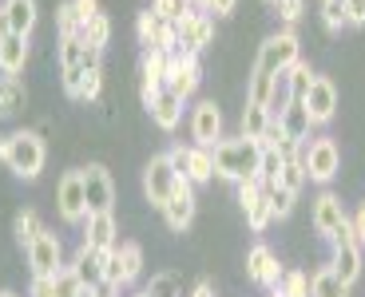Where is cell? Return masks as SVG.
<instances>
[{
  "instance_id": "91938a15",
  "label": "cell",
  "mask_w": 365,
  "mask_h": 297,
  "mask_svg": "<svg viewBox=\"0 0 365 297\" xmlns=\"http://www.w3.org/2000/svg\"><path fill=\"white\" fill-rule=\"evenodd\" d=\"M0 297H16V293H9V289H4V293H0Z\"/></svg>"
},
{
  "instance_id": "5b68a950",
  "label": "cell",
  "mask_w": 365,
  "mask_h": 297,
  "mask_svg": "<svg viewBox=\"0 0 365 297\" xmlns=\"http://www.w3.org/2000/svg\"><path fill=\"white\" fill-rule=\"evenodd\" d=\"M302 52H298V36H294V28H282V32H274L262 48H258V60L255 68L266 75H282L290 63H298Z\"/></svg>"
},
{
  "instance_id": "ac0fdd59",
  "label": "cell",
  "mask_w": 365,
  "mask_h": 297,
  "mask_svg": "<svg viewBox=\"0 0 365 297\" xmlns=\"http://www.w3.org/2000/svg\"><path fill=\"white\" fill-rule=\"evenodd\" d=\"M83 246L96 254H108L119 246V234H115V214H88L83 218Z\"/></svg>"
},
{
  "instance_id": "8d00e7d4",
  "label": "cell",
  "mask_w": 365,
  "mask_h": 297,
  "mask_svg": "<svg viewBox=\"0 0 365 297\" xmlns=\"http://www.w3.org/2000/svg\"><path fill=\"white\" fill-rule=\"evenodd\" d=\"M278 293L282 297H310V278L302 270H286L282 281H278Z\"/></svg>"
},
{
  "instance_id": "bcb514c9",
  "label": "cell",
  "mask_w": 365,
  "mask_h": 297,
  "mask_svg": "<svg viewBox=\"0 0 365 297\" xmlns=\"http://www.w3.org/2000/svg\"><path fill=\"white\" fill-rule=\"evenodd\" d=\"M56 28H60V36H76V32H80V16H76L72 0L56 9Z\"/></svg>"
},
{
  "instance_id": "9a60e30c",
  "label": "cell",
  "mask_w": 365,
  "mask_h": 297,
  "mask_svg": "<svg viewBox=\"0 0 365 297\" xmlns=\"http://www.w3.org/2000/svg\"><path fill=\"white\" fill-rule=\"evenodd\" d=\"M175 28H179V52L199 56L215 40V20H210V12H191V16H182Z\"/></svg>"
},
{
  "instance_id": "d6a6232c",
  "label": "cell",
  "mask_w": 365,
  "mask_h": 297,
  "mask_svg": "<svg viewBox=\"0 0 365 297\" xmlns=\"http://www.w3.org/2000/svg\"><path fill=\"white\" fill-rule=\"evenodd\" d=\"M270 91H274V75H266V72H250V83H247V103H255V108H266V99H270Z\"/></svg>"
},
{
  "instance_id": "cb8c5ba5",
  "label": "cell",
  "mask_w": 365,
  "mask_h": 297,
  "mask_svg": "<svg viewBox=\"0 0 365 297\" xmlns=\"http://www.w3.org/2000/svg\"><path fill=\"white\" fill-rule=\"evenodd\" d=\"M4 16H9V32L28 36L36 28V0H4Z\"/></svg>"
},
{
  "instance_id": "be15d7a7",
  "label": "cell",
  "mask_w": 365,
  "mask_h": 297,
  "mask_svg": "<svg viewBox=\"0 0 365 297\" xmlns=\"http://www.w3.org/2000/svg\"><path fill=\"white\" fill-rule=\"evenodd\" d=\"M139 297H147V293H139Z\"/></svg>"
},
{
  "instance_id": "d6986e66",
  "label": "cell",
  "mask_w": 365,
  "mask_h": 297,
  "mask_svg": "<svg viewBox=\"0 0 365 297\" xmlns=\"http://www.w3.org/2000/svg\"><path fill=\"white\" fill-rule=\"evenodd\" d=\"M346 218H349V214H346V207H341L338 194L322 190V194L314 198V230H318L322 238H334V230H338Z\"/></svg>"
},
{
  "instance_id": "603a6c76",
  "label": "cell",
  "mask_w": 365,
  "mask_h": 297,
  "mask_svg": "<svg viewBox=\"0 0 365 297\" xmlns=\"http://www.w3.org/2000/svg\"><path fill=\"white\" fill-rule=\"evenodd\" d=\"M147 111H151V123H155L159 131H175V127H179V119H182V99L171 95V91L163 88Z\"/></svg>"
},
{
  "instance_id": "681fc988",
  "label": "cell",
  "mask_w": 365,
  "mask_h": 297,
  "mask_svg": "<svg viewBox=\"0 0 365 297\" xmlns=\"http://www.w3.org/2000/svg\"><path fill=\"white\" fill-rule=\"evenodd\" d=\"M72 9H76V16H80V28H83L91 16H100V0H72Z\"/></svg>"
},
{
  "instance_id": "680465c9",
  "label": "cell",
  "mask_w": 365,
  "mask_h": 297,
  "mask_svg": "<svg viewBox=\"0 0 365 297\" xmlns=\"http://www.w3.org/2000/svg\"><path fill=\"white\" fill-rule=\"evenodd\" d=\"M187 4H191V9H202V12L210 9V0H187Z\"/></svg>"
},
{
  "instance_id": "f907efd6",
  "label": "cell",
  "mask_w": 365,
  "mask_h": 297,
  "mask_svg": "<svg viewBox=\"0 0 365 297\" xmlns=\"http://www.w3.org/2000/svg\"><path fill=\"white\" fill-rule=\"evenodd\" d=\"M346 20H349L354 28L365 24V0H346Z\"/></svg>"
},
{
  "instance_id": "83f0119b",
  "label": "cell",
  "mask_w": 365,
  "mask_h": 297,
  "mask_svg": "<svg viewBox=\"0 0 365 297\" xmlns=\"http://www.w3.org/2000/svg\"><path fill=\"white\" fill-rule=\"evenodd\" d=\"M40 230H44V222H40V214H36V210H20V214H16V222H12V234H16V242L24 246V250H28V246H32V242L40 238Z\"/></svg>"
},
{
  "instance_id": "d590c367",
  "label": "cell",
  "mask_w": 365,
  "mask_h": 297,
  "mask_svg": "<svg viewBox=\"0 0 365 297\" xmlns=\"http://www.w3.org/2000/svg\"><path fill=\"white\" fill-rule=\"evenodd\" d=\"M151 12H155L163 24H179L182 16H191V4H187V0H155Z\"/></svg>"
},
{
  "instance_id": "277c9868",
  "label": "cell",
  "mask_w": 365,
  "mask_h": 297,
  "mask_svg": "<svg viewBox=\"0 0 365 297\" xmlns=\"http://www.w3.org/2000/svg\"><path fill=\"white\" fill-rule=\"evenodd\" d=\"M139 270H143V250H139V242H119L115 250L103 254V286L123 289L139 278Z\"/></svg>"
},
{
  "instance_id": "f6af8a7d",
  "label": "cell",
  "mask_w": 365,
  "mask_h": 297,
  "mask_svg": "<svg viewBox=\"0 0 365 297\" xmlns=\"http://www.w3.org/2000/svg\"><path fill=\"white\" fill-rule=\"evenodd\" d=\"M235 190H238V207H242V214H247V210L255 207L258 198H262V182H258V179H242V182H235Z\"/></svg>"
},
{
  "instance_id": "f1b7e54d",
  "label": "cell",
  "mask_w": 365,
  "mask_h": 297,
  "mask_svg": "<svg viewBox=\"0 0 365 297\" xmlns=\"http://www.w3.org/2000/svg\"><path fill=\"white\" fill-rule=\"evenodd\" d=\"M80 36H83V44H88V48L103 52V48H108V40H111V20L103 16V12H100V16H91L88 24L80 28Z\"/></svg>"
},
{
  "instance_id": "816d5d0a",
  "label": "cell",
  "mask_w": 365,
  "mask_h": 297,
  "mask_svg": "<svg viewBox=\"0 0 365 297\" xmlns=\"http://www.w3.org/2000/svg\"><path fill=\"white\" fill-rule=\"evenodd\" d=\"M235 9H238V0H210L207 12H215V16H230Z\"/></svg>"
},
{
  "instance_id": "4dcf8cb0",
  "label": "cell",
  "mask_w": 365,
  "mask_h": 297,
  "mask_svg": "<svg viewBox=\"0 0 365 297\" xmlns=\"http://www.w3.org/2000/svg\"><path fill=\"white\" fill-rule=\"evenodd\" d=\"M266 127H270V111H266V108H255V103H247V111H242V135H247V139H258V143H262Z\"/></svg>"
},
{
  "instance_id": "52a82bcc",
  "label": "cell",
  "mask_w": 365,
  "mask_h": 297,
  "mask_svg": "<svg viewBox=\"0 0 365 297\" xmlns=\"http://www.w3.org/2000/svg\"><path fill=\"white\" fill-rule=\"evenodd\" d=\"M302 167H306V179L322 182L326 187L334 174H338L341 167V151L334 139H314V143H306V151H302Z\"/></svg>"
},
{
  "instance_id": "94428289",
  "label": "cell",
  "mask_w": 365,
  "mask_h": 297,
  "mask_svg": "<svg viewBox=\"0 0 365 297\" xmlns=\"http://www.w3.org/2000/svg\"><path fill=\"white\" fill-rule=\"evenodd\" d=\"M270 297H282V293H278V289H270Z\"/></svg>"
},
{
  "instance_id": "c3c4849f",
  "label": "cell",
  "mask_w": 365,
  "mask_h": 297,
  "mask_svg": "<svg viewBox=\"0 0 365 297\" xmlns=\"http://www.w3.org/2000/svg\"><path fill=\"white\" fill-rule=\"evenodd\" d=\"M167 162H171V171L179 179H187V167H191V147H171L167 151Z\"/></svg>"
},
{
  "instance_id": "d4e9b609",
  "label": "cell",
  "mask_w": 365,
  "mask_h": 297,
  "mask_svg": "<svg viewBox=\"0 0 365 297\" xmlns=\"http://www.w3.org/2000/svg\"><path fill=\"white\" fill-rule=\"evenodd\" d=\"M24 99H28V91L20 83V75H0V119L16 115L24 108Z\"/></svg>"
},
{
  "instance_id": "7bdbcfd3",
  "label": "cell",
  "mask_w": 365,
  "mask_h": 297,
  "mask_svg": "<svg viewBox=\"0 0 365 297\" xmlns=\"http://www.w3.org/2000/svg\"><path fill=\"white\" fill-rule=\"evenodd\" d=\"M155 32H159V16H155V12H139L135 36H139V44H143V52H151V44H155Z\"/></svg>"
},
{
  "instance_id": "8992f818",
  "label": "cell",
  "mask_w": 365,
  "mask_h": 297,
  "mask_svg": "<svg viewBox=\"0 0 365 297\" xmlns=\"http://www.w3.org/2000/svg\"><path fill=\"white\" fill-rule=\"evenodd\" d=\"M28 266H32V278H56V273L64 270V246H60V234L56 230H40V238L28 246Z\"/></svg>"
},
{
  "instance_id": "4fadbf2b",
  "label": "cell",
  "mask_w": 365,
  "mask_h": 297,
  "mask_svg": "<svg viewBox=\"0 0 365 297\" xmlns=\"http://www.w3.org/2000/svg\"><path fill=\"white\" fill-rule=\"evenodd\" d=\"M163 222H167V230H175V234H182V230L195 222V187L187 179L175 182L171 198H167V207H163Z\"/></svg>"
},
{
  "instance_id": "b9f144b4",
  "label": "cell",
  "mask_w": 365,
  "mask_h": 297,
  "mask_svg": "<svg viewBox=\"0 0 365 297\" xmlns=\"http://www.w3.org/2000/svg\"><path fill=\"white\" fill-rule=\"evenodd\" d=\"M278 187L294 190V194H298V190L306 187V167H302V155H298V159H286V167H282V179H278Z\"/></svg>"
},
{
  "instance_id": "11a10c76",
  "label": "cell",
  "mask_w": 365,
  "mask_h": 297,
  "mask_svg": "<svg viewBox=\"0 0 365 297\" xmlns=\"http://www.w3.org/2000/svg\"><path fill=\"white\" fill-rule=\"evenodd\" d=\"M119 289H111V286H100V289H88V297H115Z\"/></svg>"
},
{
  "instance_id": "1f68e13d",
  "label": "cell",
  "mask_w": 365,
  "mask_h": 297,
  "mask_svg": "<svg viewBox=\"0 0 365 297\" xmlns=\"http://www.w3.org/2000/svg\"><path fill=\"white\" fill-rule=\"evenodd\" d=\"M290 103H294V91H290V80H286V72H282V75H274V91H270V99H266V111H270V119H278Z\"/></svg>"
},
{
  "instance_id": "f546056e",
  "label": "cell",
  "mask_w": 365,
  "mask_h": 297,
  "mask_svg": "<svg viewBox=\"0 0 365 297\" xmlns=\"http://www.w3.org/2000/svg\"><path fill=\"white\" fill-rule=\"evenodd\" d=\"M282 167H286L282 155L270 151V147H262V159H258V174H255V179L262 182V187H278V179H282Z\"/></svg>"
},
{
  "instance_id": "f5cc1de1",
  "label": "cell",
  "mask_w": 365,
  "mask_h": 297,
  "mask_svg": "<svg viewBox=\"0 0 365 297\" xmlns=\"http://www.w3.org/2000/svg\"><path fill=\"white\" fill-rule=\"evenodd\" d=\"M28 297H52V278H32V293Z\"/></svg>"
},
{
  "instance_id": "7dc6e473",
  "label": "cell",
  "mask_w": 365,
  "mask_h": 297,
  "mask_svg": "<svg viewBox=\"0 0 365 297\" xmlns=\"http://www.w3.org/2000/svg\"><path fill=\"white\" fill-rule=\"evenodd\" d=\"M270 9L278 12V16H282V24H286V28H294V24L302 20V0H274Z\"/></svg>"
},
{
  "instance_id": "5bb4252c",
  "label": "cell",
  "mask_w": 365,
  "mask_h": 297,
  "mask_svg": "<svg viewBox=\"0 0 365 297\" xmlns=\"http://www.w3.org/2000/svg\"><path fill=\"white\" fill-rule=\"evenodd\" d=\"M306 111H310V123L314 127H322V123H329V119L338 115V88L326 80V75H314V83H310V91H306Z\"/></svg>"
},
{
  "instance_id": "9f6ffc18",
  "label": "cell",
  "mask_w": 365,
  "mask_h": 297,
  "mask_svg": "<svg viewBox=\"0 0 365 297\" xmlns=\"http://www.w3.org/2000/svg\"><path fill=\"white\" fill-rule=\"evenodd\" d=\"M191 297H215V289H210V281H199V286H195V293Z\"/></svg>"
},
{
  "instance_id": "2e32d148",
  "label": "cell",
  "mask_w": 365,
  "mask_h": 297,
  "mask_svg": "<svg viewBox=\"0 0 365 297\" xmlns=\"http://www.w3.org/2000/svg\"><path fill=\"white\" fill-rule=\"evenodd\" d=\"M191 139L195 147H207V151L222 139V111L215 108V99H202L191 111Z\"/></svg>"
},
{
  "instance_id": "484cf974",
  "label": "cell",
  "mask_w": 365,
  "mask_h": 297,
  "mask_svg": "<svg viewBox=\"0 0 365 297\" xmlns=\"http://www.w3.org/2000/svg\"><path fill=\"white\" fill-rule=\"evenodd\" d=\"M310 297H349V286L334 273V266H322L310 278Z\"/></svg>"
},
{
  "instance_id": "ee69618b",
  "label": "cell",
  "mask_w": 365,
  "mask_h": 297,
  "mask_svg": "<svg viewBox=\"0 0 365 297\" xmlns=\"http://www.w3.org/2000/svg\"><path fill=\"white\" fill-rule=\"evenodd\" d=\"M151 48L163 52V56H179V28L159 20V32H155V44H151Z\"/></svg>"
},
{
  "instance_id": "7a4b0ae2",
  "label": "cell",
  "mask_w": 365,
  "mask_h": 297,
  "mask_svg": "<svg viewBox=\"0 0 365 297\" xmlns=\"http://www.w3.org/2000/svg\"><path fill=\"white\" fill-rule=\"evenodd\" d=\"M44 159H48V147L36 131H9V135H0V162L12 174H20V179H36L44 171Z\"/></svg>"
},
{
  "instance_id": "ab89813d",
  "label": "cell",
  "mask_w": 365,
  "mask_h": 297,
  "mask_svg": "<svg viewBox=\"0 0 365 297\" xmlns=\"http://www.w3.org/2000/svg\"><path fill=\"white\" fill-rule=\"evenodd\" d=\"M322 24H326L329 32H341V28L349 24L346 20V0H322Z\"/></svg>"
},
{
  "instance_id": "e575fe53",
  "label": "cell",
  "mask_w": 365,
  "mask_h": 297,
  "mask_svg": "<svg viewBox=\"0 0 365 297\" xmlns=\"http://www.w3.org/2000/svg\"><path fill=\"white\" fill-rule=\"evenodd\" d=\"M52 297H88V289H83V281L64 266V270L52 278Z\"/></svg>"
},
{
  "instance_id": "4316f807",
  "label": "cell",
  "mask_w": 365,
  "mask_h": 297,
  "mask_svg": "<svg viewBox=\"0 0 365 297\" xmlns=\"http://www.w3.org/2000/svg\"><path fill=\"white\" fill-rule=\"evenodd\" d=\"M215 179V159H210L207 147H191V167H187V182L199 187V182Z\"/></svg>"
},
{
  "instance_id": "f35d334b",
  "label": "cell",
  "mask_w": 365,
  "mask_h": 297,
  "mask_svg": "<svg viewBox=\"0 0 365 297\" xmlns=\"http://www.w3.org/2000/svg\"><path fill=\"white\" fill-rule=\"evenodd\" d=\"M262 190H266V198H270L274 218H286L294 210V202H298V194H294V190H286V187H262Z\"/></svg>"
},
{
  "instance_id": "30bf717a",
  "label": "cell",
  "mask_w": 365,
  "mask_h": 297,
  "mask_svg": "<svg viewBox=\"0 0 365 297\" xmlns=\"http://www.w3.org/2000/svg\"><path fill=\"white\" fill-rule=\"evenodd\" d=\"M282 273H286V266L278 261V254H274L270 246H266V242H255V246H250V254H247V278L255 281V286L278 289Z\"/></svg>"
},
{
  "instance_id": "8fae6325",
  "label": "cell",
  "mask_w": 365,
  "mask_h": 297,
  "mask_svg": "<svg viewBox=\"0 0 365 297\" xmlns=\"http://www.w3.org/2000/svg\"><path fill=\"white\" fill-rule=\"evenodd\" d=\"M80 174H83V198H88V214H108L111 202H115V187H111L108 167L91 162V167H83Z\"/></svg>"
},
{
  "instance_id": "6125c7cd",
  "label": "cell",
  "mask_w": 365,
  "mask_h": 297,
  "mask_svg": "<svg viewBox=\"0 0 365 297\" xmlns=\"http://www.w3.org/2000/svg\"><path fill=\"white\" fill-rule=\"evenodd\" d=\"M266 4H274V0H266Z\"/></svg>"
},
{
  "instance_id": "6f0895ef",
  "label": "cell",
  "mask_w": 365,
  "mask_h": 297,
  "mask_svg": "<svg viewBox=\"0 0 365 297\" xmlns=\"http://www.w3.org/2000/svg\"><path fill=\"white\" fill-rule=\"evenodd\" d=\"M0 36H9V16H4V4H0Z\"/></svg>"
},
{
  "instance_id": "ffe728a7",
  "label": "cell",
  "mask_w": 365,
  "mask_h": 297,
  "mask_svg": "<svg viewBox=\"0 0 365 297\" xmlns=\"http://www.w3.org/2000/svg\"><path fill=\"white\" fill-rule=\"evenodd\" d=\"M68 270L83 281V289H100L103 286V254L88 250V246L80 242V250H76L72 261H68Z\"/></svg>"
},
{
  "instance_id": "836d02e7",
  "label": "cell",
  "mask_w": 365,
  "mask_h": 297,
  "mask_svg": "<svg viewBox=\"0 0 365 297\" xmlns=\"http://www.w3.org/2000/svg\"><path fill=\"white\" fill-rule=\"evenodd\" d=\"M286 80H290V91H294V99H306V91H310V83H314L310 63H306V60L290 63V68H286Z\"/></svg>"
},
{
  "instance_id": "74e56055",
  "label": "cell",
  "mask_w": 365,
  "mask_h": 297,
  "mask_svg": "<svg viewBox=\"0 0 365 297\" xmlns=\"http://www.w3.org/2000/svg\"><path fill=\"white\" fill-rule=\"evenodd\" d=\"M147 297H182V289H179V273H155V278H151V286L143 289Z\"/></svg>"
},
{
  "instance_id": "3957f363",
  "label": "cell",
  "mask_w": 365,
  "mask_h": 297,
  "mask_svg": "<svg viewBox=\"0 0 365 297\" xmlns=\"http://www.w3.org/2000/svg\"><path fill=\"white\" fill-rule=\"evenodd\" d=\"M329 242H334V261H329V266H334V273H338L341 281H346V286H354L357 278H361V242H357V230H354V222H341L338 230H334V238H329Z\"/></svg>"
},
{
  "instance_id": "60d3db41",
  "label": "cell",
  "mask_w": 365,
  "mask_h": 297,
  "mask_svg": "<svg viewBox=\"0 0 365 297\" xmlns=\"http://www.w3.org/2000/svg\"><path fill=\"white\" fill-rule=\"evenodd\" d=\"M247 222H250V230H255V234H262L266 226L274 222V210H270V198H266V190H262V198H258L255 207L247 210Z\"/></svg>"
},
{
  "instance_id": "6da1fadb",
  "label": "cell",
  "mask_w": 365,
  "mask_h": 297,
  "mask_svg": "<svg viewBox=\"0 0 365 297\" xmlns=\"http://www.w3.org/2000/svg\"><path fill=\"white\" fill-rule=\"evenodd\" d=\"M210 159H215V179H227V182H242V179H255L258 174V159H262V143L258 139H219L210 147Z\"/></svg>"
},
{
  "instance_id": "7c38bea8",
  "label": "cell",
  "mask_w": 365,
  "mask_h": 297,
  "mask_svg": "<svg viewBox=\"0 0 365 297\" xmlns=\"http://www.w3.org/2000/svg\"><path fill=\"white\" fill-rule=\"evenodd\" d=\"M56 207H60V218H64L68 226H83V218H88V198H83V174L80 171H68L64 179H60Z\"/></svg>"
},
{
  "instance_id": "44dd1931",
  "label": "cell",
  "mask_w": 365,
  "mask_h": 297,
  "mask_svg": "<svg viewBox=\"0 0 365 297\" xmlns=\"http://www.w3.org/2000/svg\"><path fill=\"white\" fill-rule=\"evenodd\" d=\"M278 123H282V131L290 135V143H298V147L310 143V127L314 123H310V111H306V103H302V99H294L290 108L278 115Z\"/></svg>"
},
{
  "instance_id": "db71d44e",
  "label": "cell",
  "mask_w": 365,
  "mask_h": 297,
  "mask_svg": "<svg viewBox=\"0 0 365 297\" xmlns=\"http://www.w3.org/2000/svg\"><path fill=\"white\" fill-rule=\"evenodd\" d=\"M349 222H354V230H357V242L365 246V202H361V207H357V214L349 218Z\"/></svg>"
},
{
  "instance_id": "ba28073f",
  "label": "cell",
  "mask_w": 365,
  "mask_h": 297,
  "mask_svg": "<svg viewBox=\"0 0 365 297\" xmlns=\"http://www.w3.org/2000/svg\"><path fill=\"white\" fill-rule=\"evenodd\" d=\"M199 80H202L199 56L179 52V56H171V60H167V80H163V88L171 91V95H179L182 103H187V99L199 91Z\"/></svg>"
},
{
  "instance_id": "7402d4cb",
  "label": "cell",
  "mask_w": 365,
  "mask_h": 297,
  "mask_svg": "<svg viewBox=\"0 0 365 297\" xmlns=\"http://www.w3.org/2000/svg\"><path fill=\"white\" fill-rule=\"evenodd\" d=\"M28 63V36H16V32H9V36H0V72L4 75H20Z\"/></svg>"
},
{
  "instance_id": "9c48e42d",
  "label": "cell",
  "mask_w": 365,
  "mask_h": 297,
  "mask_svg": "<svg viewBox=\"0 0 365 297\" xmlns=\"http://www.w3.org/2000/svg\"><path fill=\"white\" fill-rule=\"evenodd\" d=\"M175 182H179V174L171 171V162H167V151H163V155H155V159H151V162L143 167V194H147V202H151V207H159V210L167 207V198H171Z\"/></svg>"
},
{
  "instance_id": "e0dca14e",
  "label": "cell",
  "mask_w": 365,
  "mask_h": 297,
  "mask_svg": "<svg viewBox=\"0 0 365 297\" xmlns=\"http://www.w3.org/2000/svg\"><path fill=\"white\" fill-rule=\"evenodd\" d=\"M167 60L171 56L163 52H143V63H139V99H143V108H151L155 103V95L163 91V80H167Z\"/></svg>"
}]
</instances>
